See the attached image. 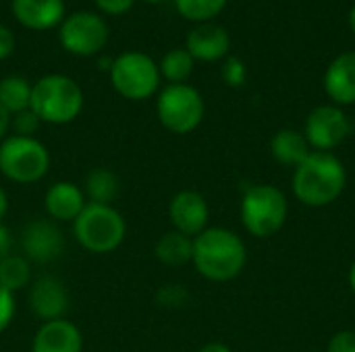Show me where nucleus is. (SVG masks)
Returning a JSON list of instances; mask_svg holds the SVG:
<instances>
[{"instance_id":"f704fd0d","label":"nucleus","mask_w":355,"mask_h":352,"mask_svg":"<svg viewBox=\"0 0 355 352\" xmlns=\"http://www.w3.org/2000/svg\"><path fill=\"white\" fill-rule=\"evenodd\" d=\"M198 352H233L227 344H223V342H210V344H206V346H202Z\"/></svg>"},{"instance_id":"ddd939ff","label":"nucleus","mask_w":355,"mask_h":352,"mask_svg":"<svg viewBox=\"0 0 355 352\" xmlns=\"http://www.w3.org/2000/svg\"><path fill=\"white\" fill-rule=\"evenodd\" d=\"M168 218L173 230L196 239L208 228L210 210L204 195H200L198 191H179L168 203Z\"/></svg>"},{"instance_id":"9b49d317","label":"nucleus","mask_w":355,"mask_h":352,"mask_svg":"<svg viewBox=\"0 0 355 352\" xmlns=\"http://www.w3.org/2000/svg\"><path fill=\"white\" fill-rule=\"evenodd\" d=\"M27 303L31 313L44 322L64 319L69 311V290L64 282L52 274L40 276L27 288Z\"/></svg>"},{"instance_id":"5701e85b","label":"nucleus","mask_w":355,"mask_h":352,"mask_svg":"<svg viewBox=\"0 0 355 352\" xmlns=\"http://www.w3.org/2000/svg\"><path fill=\"white\" fill-rule=\"evenodd\" d=\"M29 102H31V83L25 77L8 75L0 79V104L10 114L27 110Z\"/></svg>"},{"instance_id":"c85d7f7f","label":"nucleus","mask_w":355,"mask_h":352,"mask_svg":"<svg viewBox=\"0 0 355 352\" xmlns=\"http://www.w3.org/2000/svg\"><path fill=\"white\" fill-rule=\"evenodd\" d=\"M15 309H17L15 295L0 286V334L10 326V322L15 317Z\"/></svg>"},{"instance_id":"473e14b6","label":"nucleus","mask_w":355,"mask_h":352,"mask_svg":"<svg viewBox=\"0 0 355 352\" xmlns=\"http://www.w3.org/2000/svg\"><path fill=\"white\" fill-rule=\"evenodd\" d=\"M10 253H12V234L4 224H0V261Z\"/></svg>"},{"instance_id":"6e6552de","label":"nucleus","mask_w":355,"mask_h":352,"mask_svg":"<svg viewBox=\"0 0 355 352\" xmlns=\"http://www.w3.org/2000/svg\"><path fill=\"white\" fill-rule=\"evenodd\" d=\"M156 114L166 131L175 135H187L204 120V98L187 83H168L158 93Z\"/></svg>"},{"instance_id":"c756f323","label":"nucleus","mask_w":355,"mask_h":352,"mask_svg":"<svg viewBox=\"0 0 355 352\" xmlns=\"http://www.w3.org/2000/svg\"><path fill=\"white\" fill-rule=\"evenodd\" d=\"M327 352H355V332L354 330H343L337 332L331 342H329V351Z\"/></svg>"},{"instance_id":"aec40b11","label":"nucleus","mask_w":355,"mask_h":352,"mask_svg":"<svg viewBox=\"0 0 355 352\" xmlns=\"http://www.w3.org/2000/svg\"><path fill=\"white\" fill-rule=\"evenodd\" d=\"M154 255L166 268H181L185 263H191L193 239H189L177 230H168L156 241Z\"/></svg>"},{"instance_id":"7c9ffc66","label":"nucleus","mask_w":355,"mask_h":352,"mask_svg":"<svg viewBox=\"0 0 355 352\" xmlns=\"http://www.w3.org/2000/svg\"><path fill=\"white\" fill-rule=\"evenodd\" d=\"M94 2L106 15H125L135 4V0H94Z\"/></svg>"},{"instance_id":"58836bf2","label":"nucleus","mask_w":355,"mask_h":352,"mask_svg":"<svg viewBox=\"0 0 355 352\" xmlns=\"http://www.w3.org/2000/svg\"><path fill=\"white\" fill-rule=\"evenodd\" d=\"M349 27H352V31L355 33V4L354 8H352V12H349Z\"/></svg>"},{"instance_id":"f03ea898","label":"nucleus","mask_w":355,"mask_h":352,"mask_svg":"<svg viewBox=\"0 0 355 352\" xmlns=\"http://www.w3.org/2000/svg\"><path fill=\"white\" fill-rule=\"evenodd\" d=\"M345 185V166L331 151H310L293 172V193L308 207L331 205L341 197Z\"/></svg>"},{"instance_id":"4468645a","label":"nucleus","mask_w":355,"mask_h":352,"mask_svg":"<svg viewBox=\"0 0 355 352\" xmlns=\"http://www.w3.org/2000/svg\"><path fill=\"white\" fill-rule=\"evenodd\" d=\"M10 10L17 23L31 31L58 27L67 17L64 0H12Z\"/></svg>"},{"instance_id":"f257e3e1","label":"nucleus","mask_w":355,"mask_h":352,"mask_svg":"<svg viewBox=\"0 0 355 352\" xmlns=\"http://www.w3.org/2000/svg\"><path fill=\"white\" fill-rule=\"evenodd\" d=\"M248 261V251L239 234L229 228H206L193 239L191 263L210 282L235 280Z\"/></svg>"},{"instance_id":"1a4fd4ad","label":"nucleus","mask_w":355,"mask_h":352,"mask_svg":"<svg viewBox=\"0 0 355 352\" xmlns=\"http://www.w3.org/2000/svg\"><path fill=\"white\" fill-rule=\"evenodd\" d=\"M58 41L69 54L96 56L108 41V25L92 10H75L58 25Z\"/></svg>"},{"instance_id":"a878e982","label":"nucleus","mask_w":355,"mask_h":352,"mask_svg":"<svg viewBox=\"0 0 355 352\" xmlns=\"http://www.w3.org/2000/svg\"><path fill=\"white\" fill-rule=\"evenodd\" d=\"M40 124H42V120L29 108L12 114V120H10L12 135H19V137H33V133L40 129Z\"/></svg>"},{"instance_id":"9d476101","label":"nucleus","mask_w":355,"mask_h":352,"mask_svg":"<svg viewBox=\"0 0 355 352\" xmlns=\"http://www.w3.org/2000/svg\"><path fill=\"white\" fill-rule=\"evenodd\" d=\"M352 133V122L339 106H318L306 118L304 137L316 151L337 149Z\"/></svg>"},{"instance_id":"412c9836","label":"nucleus","mask_w":355,"mask_h":352,"mask_svg":"<svg viewBox=\"0 0 355 352\" xmlns=\"http://www.w3.org/2000/svg\"><path fill=\"white\" fill-rule=\"evenodd\" d=\"M119 189H121L119 176L108 168L89 170L85 176V185H83L85 199L89 203H104V205H112V201L119 195Z\"/></svg>"},{"instance_id":"4be33fe9","label":"nucleus","mask_w":355,"mask_h":352,"mask_svg":"<svg viewBox=\"0 0 355 352\" xmlns=\"http://www.w3.org/2000/svg\"><path fill=\"white\" fill-rule=\"evenodd\" d=\"M31 282H33V270H31V261L25 255L10 253L8 257L0 261V286L2 288L15 295L19 290L29 288Z\"/></svg>"},{"instance_id":"39448f33","label":"nucleus","mask_w":355,"mask_h":352,"mask_svg":"<svg viewBox=\"0 0 355 352\" xmlns=\"http://www.w3.org/2000/svg\"><path fill=\"white\" fill-rule=\"evenodd\" d=\"M241 224L256 239L275 237L287 222L289 203L275 185H254L241 199Z\"/></svg>"},{"instance_id":"6ab92c4d","label":"nucleus","mask_w":355,"mask_h":352,"mask_svg":"<svg viewBox=\"0 0 355 352\" xmlns=\"http://www.w3.org/2000/svg\"><path fill=\"white\" fill-rule=\"evenodd\" d=\"M270 154L281 166L297 168L310 156V145L304 133L293 129H283L270 139Z\"/></svg>"},{"instance_id":"20e7f679","label":"nucleus","mask_w":355,"mask_h":352,"mask_svg":"<svg viewBox=\"0 0 355 352\" xmlns=\"http://www.w3.org/2000/svg\"><path fill=\"white\" fill-rule=\"evenodd\" d=\"M73 237L85 251L108 255L116 251L127 237V222L114 205L89 203L73 222Z\"/></svg>"},{"instance_id":"f3484780","label":"nucleus","mask_w":355,"mask_h":352,"mask_svg":"<svg viewBox=\"0 0 355 352\" xmlns=\"http://www.w3.org/2000/svg\"><path fill=\"white\" fill-rule=\"evenodd\" d=\"M87 205L85 193L71 180L54 183L44 195V210L52 222H75L81 210Z\"/></svg>"},{"instance_id":"cd10ccee","label":"nucleus","mask_w":355,"mask_h":352,"mask_svg":"<svg viewBox=\"0 0 355 352\" xmlns=\"http://www.w3.org/2000/svg\"><path fill=\"white\" fill-rule=\"evenodd\" d=\"M245 64L237 56H229L223 64V81L231 87H239L245 83Z\"/></svg>"},{"instance_id":"f8f14e48","label":"nucleus","mask_w":355,"mask_h":352,"mask_svg":"<svg viewBox=\"0 0 355 352\" xmlns=\"http://www.w3.org/2000/svg\"><path fill=\"white\" fill-rule=\"evenodd\" d=\"M21 249L31 263H50L64 251L62 230L52 220H31L21 232Z\"/></svg>"},{"instance_id":"72a5a7b5","label":"nucleus","mask_w":355,"mask_h":352,"mask_svg":"<svg viewBox=\"0 0 355 352\" xmlns=\"http://www.w3.org/2000/svg\"><path fill=\"white\" fill-rule=\"evenodd\" d=\"M10 120H12V114H10V112L0 104V139H6V137H8Z\"/></svg>"},{"instance_id":"423d86ee","label":"nucleus","mask_w":355,"mask_h":352,"mask_svg":"<svg viewBox=\"0 0 355 352\" xmlns=\"http://www.w3.org/2000/svg\"><path fill=\"white\" fill-rule=\"evenodd\" d=\"M50 170V151L35 137L10 135L0 143V172L17 185H33Z\"/></svg>"},{"instance_id":"e433bc0d","label":"nucleus","mask_w":355,"mask_h":352,"mask_svg":"<svg viewBox=\"0 0 355 352\" xmlns=\"http://www.w3.org/2000/svg\"><path fill=\"white\" fill-rule=\"evenodd\" d=\"M110 66H112V58H110V56H102V58L98 60V68L110 71Z\"/></svg>"},{"instance_id":"393cba45","label":"nucleus","mask_w":355,"mask_h":352,"mask_svg":"<svg viewBox=\"0 0 355 352\" xmlns=\"http://www.w3.org/2000/svg\"><path fill=\"white\" fill-rule=\"evenodd\" d=\"M227 6V0H175L177 12L193 23H210Z\"/></svg>"},{"instance_id":"a211bd4d","label":"nucleus","mask_w":355,"mask_h":352,"mask_svg":"<svg viewBox=\"0 0 355 352\" xmlns=\"http://www.w3.org/2000/svg\"><path fill=\"white\" fill-rule=\"evenodd\" d=\"M322 85L335 104H355V52H343L329 64Z\"/></svg>"},{"instance_id":"dca6fc26","label":"nucleus","mask_w":355,"mask_h":352,"mask_svg":"<svg viewBox=\"0 0 355 352\" xmlns=\"http://www.w3.org/2000/svg\"><path fill=\"white\" fill-rule=\"evenodd\" d=\"M231 37L225 27L214 23H200L187 33L185 50L191 54L193 60L202 62H216L229 54Z\"/></svg>"},{"instance_id":"0eeeda50","label":"nucleus","mask_w":355,"mask_h":352,"mask_svg":"<svg viewBox=\"0 0 355 352\" xmlns=\"http://www.w3.org/2000/svg\"><path fill=\"white\" fill-rule=\"evenodd\" d=\"M112 89L131 102H144L152 98L160 87V71L158 64L144 52H123L112 58V66L108 71Z\"/></svg>"},{"instance_id":"2eb2a0df","label":"nucleus","mask_w":355,"mask_h":352,"mask_svg":"<svg viewBox=\"0 0 355 352\" xmlns=\"http://www.w3.org/2000/svg\"><path fill=\"white\" fill-rule=\"evenodd\" d=\"M83 334L81 330L64 319L44 322L31 340V352H81Z\"/></svg>"},{"instance_id":"b1692460","label":"nucleus","mask_w":355,"mask_h":352,"mask_svg":"<svg viewBox=\"0 0 355 352\" xmlns=\"http://www.w3.org/2000/svg\"><path fill=\"white\" fill-rule=\"evenodd\" d=\"M193 58L185 48H175L166 52L158 64L160 77H164L168 83H185L189 75L193 73Z\"/></svg>"},{"instance_id":"2f4dec72","label":"nucleus","mask_w":355,"mask_h":352,"mask_svg":"<svg viewBox=\"0 0 355 352\" xmlns=\"http://www.w3.org/2000/svg\"><path fill=\"white\" fill-rule=\"evenodd\" d=\"M15 46H17L15 33L6 25H0V60H6L15 52Z\"/></svg>"},{"instance_id":"c9c22d12","label":"nucleus","mask_w":355,"mask_h":352,"mask_svg":"<svg viewBox=\"0 0 355 352\" xmlns=\"http://www.w3.org/2000/svg\"><path fill=\"white\" fill-rule=\"evenodd\" d=\"M6 212H8V195H6V191L0 187V224H2V220H4V216H6Z\"/></svg>"},{"instance_id":"ea45409f","label":"nucleus","mask_w":355,"mask_h":352,"mask_svg":"<svg viewBox=\"0 0 355 352\" xmlns=\"http://www.w3.org/2000/svg\"><path fill=\"white\" fill-rule=\"evenodd\" d=\"M144 2H150V4H158V2H164V0H144Z\"/></svg>"},{"instance_id":"7ed1b4c3","label":"nucleus","mask_w":355,"mask_h":352,"mask_svg":"<svg viewBox=\"0 0 355 352\" xmlns=\"http://www.w3.org/2000/svg\"><path fill=\"white\" fill-rule=\"evenodd\" d=\"M83 91L77 81L67 75H44L31 85L29 110L48 124H69L83 110Z\"/></svg>"},{"instance_id":"4c0bfd02","label":"nucleus","mask_w":355,"mask_h":352,"mask_svg":"<svg viewBox=\"0 0 355 352\" xmlns=\"http://www.w3.org/2000/svg\"><path fill=\"white\" fill-rule=\"evenodd\" d=\"M349 288H352V293L355 295V261L352 263V268H349Z\"/></svg>"},{"instance_id":"bb28decb","label":"nucleus","mask_w":355,"mask_h":352,"mask_svg":"<svg viewBox=\"0 0 355 352\" xmlns=\"http://www.w3.org/2000/svg\"><path fill=\"white\" fill-rule=\"evenodd\" d=\"M156 303L166 309H177L187 303V290L179 284H166L156 293Z\"/></svg>"}]
</instances>
